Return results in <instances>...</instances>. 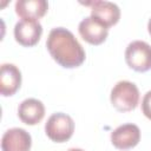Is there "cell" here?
I'll list each match as a JSON object with an SVG mask.
<instances>
[{"label": "cell", "mask_w": 151, "mask_h": 151, "mask_svg": "<svg viewBox=\"0 0 151 151\" xmlns=\"http://www.w3.org/2000/svg\"><path fill=\"white\" fill-rule=\"evenodd\" d=\"M140 140V130L132 123L123 124L111 132V143L119 150L134 147Z\"/></svg>", "instance_id": "7"}, {"label": "cell", "mask_w": 151, "mask_h": 151, "mask_svg": "<svg viewBox=\"0 0 151 151\" xmlns=\"http://www.w3.org/2000/svg\"><path fill=\"white\" fill-rule=\"evenodd\" d=\"M142 112L143 114L151 120V91H147L142 100Z\"/></svg>", "instance_id": "13"}, {"label": "cell", "mask_w": 151, "mask_h": 151, "mask_svg": "<svg viewBox=\"0 0 151 151\" xmlns=\"http://www.w3.org/2000/svg\"><path fill=\"white\" fill-rule=\"evenodd\" d=\"M147 31H149V34L151 35V19H150L149 22H147Z\"/></svg>", "instance_id": "14"}, {"label": "cell", "mask_w": 151, "mask_h": 151, "mask_svg": "<svg viewBox=\"0 0 151 151\" xmlns=\"http://www.w3.org/2000/svg\"><path fill=\"white\" fill-rule=\"evenodd\" d=\"M110 100L113 107L120 112L132 111L139 103V90L134 83L120 80L111 90Z\"/></svg>", "instance_id": "2"}, {"label": "cell", "mask_w": 151, "mask_h": 151, "mask_svg": "<svg viewBox=\"0 0 151 151\" xmlns=\"http://www.w3.org/2000/svg\"><path fill=\"white\" fill-rule=\"evenodd\" d=\"M46 47L53 60L65 68L78 67L86 58L85 51L74 34L64 27H55L50 31Z\"/></svg>", "instance_id": "1"}, {"label": "cell", "mask_w": 151, "mask_h": 151, "mask_svg": "<svg viewBox=\"0 0 151 151\" xmlns=\"http://www.w3.org/2000/svg\"><path fill=\"white\" fill-rule=\"evenodd\" d=\"M41 34L42 26L38 20H20L14 26L15 41L25 47H31L38 44Z\"/></svg>", "instance_id": "5"}, {"label": "cell", "mask_w": 151, "mask_h": 151, "mask_svg": "<svg viewBox=\"0 0 151 151\" xmlns=\"http://www.w3.org/2000/svg\"><path fill=\"white\" fill-rule=\"evenodd\" d=\"M21 86V72L14 64H2L0 70V92L4 97L13 96Z\"/></svg>", "instance_id": "10"}, {"label": "cell", "mask_w": 151, "mask_h": 151, "mask_svg": "<svg viewBox=\"0 0 151 151\" xmlns=\"http://www.w3.org/2000/svg\"><path fill=\"white\" fill-rule=\"evenodd\" d=\"M78 31L80 37L91 45L103 44L109 35V28L92 17H86L85 19H83L79 22Z\"/></svg>", "instance_id": "9"}, {"label": "cell", "mask_w": 151, "mask_h": 151, "mask_svg": "<svg viewBox=\"0 0 151 151\" xmlns=\"http://www.w3.org/2000/svg\"><path fill=\"white\" fill-rule=\"evenodd\" d=\"M74 132V122L73 119L63 112L53 113L48 117L45 124V133L46 136L55 142V143H64L67 142Z\"/></svg>", "instance_id": "3"}, {"label": "cell", "mask_w": 151, "mask_h": 151, "mask_svg": "<svg viewBox=\"0 0 151 151\" xmlns=\"http://www.w3.org/2000/svg\"><path fill=\"white\" fill-rule=\"evenodd\" d=\"M67 151H84L83 149H78V147H72V149H68Z\"/></svg>", "instance_id": "15"}, {"label": "cell", "mask_w": 151, "mask_h": 151, "mask_svg": "<svg viewBox=\"0 0 151 151\" xmlns=\"http://www.w3.org/2000/svg\"><path fill=\"white\" fill-rule=\"evenodd\" d=\"M18 117L22 123L27 125L39 124L45 117V106L40 100L35 98L25 99L19 104Z\"/></svg>", "instance_id": "11"}, {"label": "cell", "mask_w": 151, "mask_h": 151, "mask_svg": "<svg viewBox=\"0 0 151 151\" xmlns=\"http://www.w3.org/2000/svg\"><path fill=\"white\" fill-rule=\"evenodd\" d=\"M125 61L130 68L137 72L151 70V46L143 40L130 42L125 50Z\"/></svg>", "instance_id": "4"}, {"label": "cell", "mask_w": 151, "mask_h": 151, "mask_svg": "<svg viewBox=\"0 0 151 151\" xmlns=\"http://www.w3.org/2000/svg\"><path fill=\"white\" fill-rule=\"evenodd\" d=\"M48 9L45 0H19L15 2V13L21 20H38L42 18Z\"/></svg>", "instance_id": "12"}, {"label": "cell", "mask_w": 151, "mask_h": 151, "mask_svg": "<svg viewBox=\"0 0 151 151\" xmlns=\"http://www.w3.org/2000/svg\"><path fill=\"white\" fill-rule=\"evenodd\" d=\"M32 146L31 134L21 129L13 127L7 130L1 138L2 151H29Z\"/></svg>", "instance_id": "8"}, {"label": "cell", "mask_w": 151, "mask_h": 151, "mask_svg": "<svg viewBox=\"0 0 151 151\" xmlns=\"http://www.w3.org/2000/svg\"><path fill=\"white\" fill-rule=\"evenodd\" d=\"M85 5L91 6V17L107 28L116 25L120 19L119 7L111 1L96 0Z\"/></svg>", "instance_id": "6"}]
</instances>
